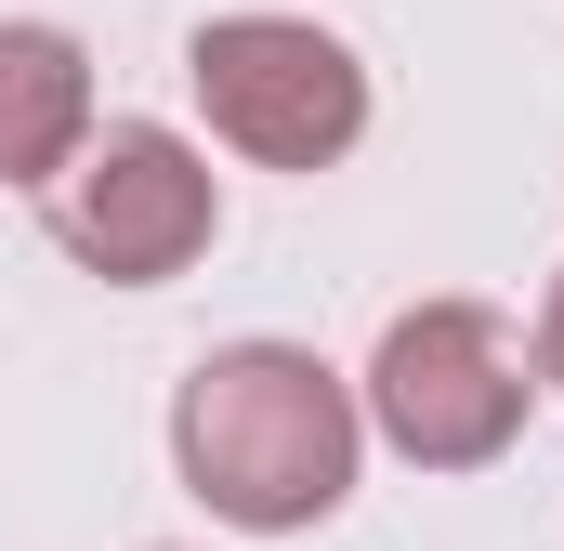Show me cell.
Segmentation results:
<instances>
[{
	"instance_id": "obj_2",
	"label": "cell",
	"mask_w": 564,
	"mask_h": 551,
	"mask_svg": "<svg viewBox=\"0 0 564 551\" xmlns=\"http://www.w3.org/2000/svg\"><path fill=\"white\" fill-rule=\"evenodd\" d=\"M184 93L250 171H341L368 144V66L315 13H210L184 40Z\"/></svg>"
},
{
	"instance_id": "obj_6",
	"label": "cell",
	"mask_w": 564,
	"mask_h": 551,
	"mask_svg": "<svg viewBox=\"0 0 564 551\" xmlns=\"http://www.w3.org/2000/svg\"><path fill=\"white\" fill-rule=\"evenodd\" d=\"M539 395H564V276L539 289Z\"/></svg>"
},
{
	"instance_id": "obj_5",
	"label": "cell",
	"mask_w": 564,
	"mask_h": 551,
	"mask_svg": "<svg viewBox=\"0 0 564 551\" xmlns=\"http://www.w3.org/2000/svg\"><path fill=\"white\" fill-rule=\"evenodd\" d=\"M93 144V53L53 13H0V184L53 197Z\"/></svg>"
},
{
	"instance_id": "obj_1",
	"label": "cell",
	"mask_w": 564,
	"mask_h": 551,
	"mask_svg": "<svg viewBox=\"0 0 564 551\" xmlns=\"http://www.w3.org/2000/svg\"><path fill=\"white\" fill-rule=\"evenodd\" d=\"M368 408L315 342H210L171 381V473L237 526V539H302L355 499Z\"/></svg>"
},
{
	"instance_id": "obj_3",
	"label": "cell",
	"mask_w": 564,
	"mask_h": 551,
	"mask_svg": "<svg viewBox=\"0 0 564 551\" xmlns=\"http://www.w3.org/2000/svg\"><path fill=\"white\" fill-rule=\"evenodd\" d=\"M355 408L368 433L394 446V460H421V473H486L525 408H539V368L512 355V328L486 315V302H408L381 342H368V368H355Z\"/></svg>"
},
{
	"instance_id": "obj_4",
	"label": "cell",
	"mask_w": 564,
	"mask_h": 551,
	"mask_svg": "<svg viewBox=\"0 0 564 551\" xmlns=\"http://www.w3.org/2000/svg\"><path fill=\"white\" fill-rule=\"evenodd\" d=\"M40 210H53V250L79 276H106V289H171V276L224 237V171L184 132H158V119H106Z\"/></svg>"
}]
</instances>
